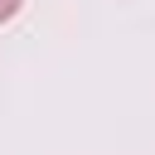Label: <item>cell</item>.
Wrapping results in <instances>:
<instances>
[{"instance_id":"cell-1","label":"cell","mask_w":155,"mask_h":155,"mask_svg":"<svg viewBox=\"0 0 155 155\" xmlns=\"http://www.w3.org/2000/svg\"><path fill=\"white\" fill-rule=\"evenodd\" d=\"M19 5H24V0H0V24H5V19H15V15H19Z\"/></svg>"}]
</instances>
